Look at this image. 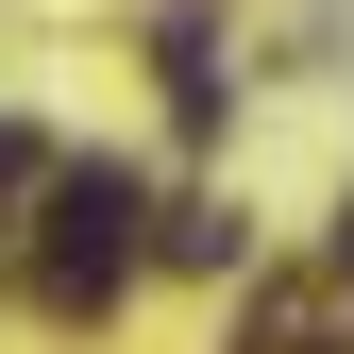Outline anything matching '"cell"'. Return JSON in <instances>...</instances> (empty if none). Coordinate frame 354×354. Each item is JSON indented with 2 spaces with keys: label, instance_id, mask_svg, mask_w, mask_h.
Segmentation results:
<instances>
[{
  "label": "cell",
  "instance_id": "6da1fadb",
  "mask_svg": "<svg viewBox=\"0 0 354 354\" xmlns=\"http://www.w3.org/2000/svg\"><path fill=\"white\" fill-rule=\"evenodd\" d=\"M136 169H68L51 186V253H34V287H51V321H102L118 304V270H136Z\"/></svg>",
  "mask_w": 354,
  "mask_h": 354
},
{
  "label": "cell",
  "instance_id": "7a4b0ae2",
  "mask_svg": "<svg viewBox=\"0 0 354 354\" xmlns=\"http://www.w3.org/2000/svg\"><path fill=\"white\" fill-rule=\"evenodd\" d=\"M337 270H354V203H337Z\"/></svg>",
  "mask_w": 354,
  "mask_h": 354
}]
</instances>
